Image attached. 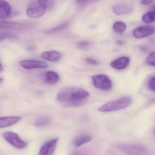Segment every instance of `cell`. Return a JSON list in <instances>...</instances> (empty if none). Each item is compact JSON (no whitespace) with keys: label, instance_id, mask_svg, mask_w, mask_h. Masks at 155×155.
<instances>
[{"label":"cell","instance_id":"cell-7","mask_svg":"<svg viewBox=\"0 0 155 155\" xmlns=\"http://www.w3.org/2000/svg\"><path fill=\"white\" fill-rule=\"evenodd\" d=\"M155 33V27L152 25H143L137 27L133 31L134 37L137 39L145 38Z\"/></svg>","mask_w":155,"mask_h":155},{"label":"cell","instance_id":"cell-11","mask_svg":"<svg viewBox=\"0 0 155 155\" xmlns=\"http://www.w3.org/2000/svg\"><path fill=\"white\" fill-rule=\"evenodd\" d=\"M38 4V3H37ZM46 9L41 7L39 5H31L27 8L26 14L31 18H39L45 13Z\"/></svg>","mask_w":155,"mask_h":155},{"label":"cell","instance_id":"cell-9","mask_svg":"<svg viewBox=\"0 0 155 155\" xmlns=\"http://www.w3.org/2000/svg\"><path fill=\"white\" fill-rule=\"evenodd\" d=\"M58 140V138H55L45 143L41 147L38 155H52L56 148Z\"/></svg>","mask_w":155,"mask_h":155},{"label":"cell","instance_id":"cell-17","mask_svg":"<svg viewBox=\"0 0 155 155\" xmlns=\"http://www.w3.org/2000/svg\"><path fill=\"white\" fill-rule=\"evenodd\" d=\"M92 140V137L89 135L83 134L77 137L74 141V144L76 147H79L84 144L87 143Z\"/></svg>","mask_w":155,"mask_h":155},{"label":"cell","instance_id":"cell-32","mask_svg":"<svg viewBox=\"0 0 155 155\" xmlns=\"http://www.w3.org/2000/svg\"><path fill=\"white\" fill-rule=\"evenodd\" d=\"M4 79H3V78H0V84H1V83H2L3 82Z\"/></svg>","mask_w":155,"mask_h":155},{"label":"cell","instance_id":"cell-27","mask_svg":"<svg viewBox=\"0 0 155 155\" xmlns=\"http://www.w3.org/2000/svg\"><path fill=\"white\" fill-rule=\"evenodd\" d=\"M86 63L92 65H97L99 64V62L95 59L91 58H87L85 59Z\"/></svg>","mask_w":155,"mask_h":155},{"label":"cell","instance_id":"cell-23","mask_svg":"<svg viewBox=\"0 0 155 155\" xmlns=\"http://www.w3.org/2000/svg\"><path fill=\"white\" fill-rule=\"evenodd\" d=\"M17 36L9 32H0V41L7 39H16Z\"/></svg>","mask_w":155,"mask_h":155},{"label":"cell","instance_id":"cell-30","mask_svg":"<svg viewBox=\"0 0 155 155\" xmlns=\"http://www.w3.org/2000/svg\"><path fill=\"white\" fill-rule=\"evenodd\" d=\"M73 155H87L84 153H82V152H77L74 153Z\"/></svg>","mask_w":155,"mask_h":155},{"label":"cell","instance_id":"cell-2","mask_svg":"<svg viewBox=\"0 0 155 155\" xmlns=\"http://www.w3.org/2000/svg\"><path fill=\"white\" fill-rule=\"evenodd\" d=\"M132 102V98L131 97H124L104 104L98 108V110L102 113L119 111L128 107Z\"/></svg>","mask_w":155,"mask_h":155},{"label":"cell","instance_id":"cell-6","mask_svg":"<svg viewBox=\"0 0 155 155\" xmlns=\"http://www.w3.org/2000/svg\"><path fill=\"white\" fill-rule=\"evenodd\" d=\"M33 25L25 22H18L9 21H0V29L10 30H26L31 28Z\"/></svg>","mask_w":155,"mask_h":155},{"label":"cell","instance_id":"cell-14","mask_svg":"<svg viewBox=\"0 0 155 155\" xmlns=\"http://www.w3.org/2000/svg\"><path fill=\"white\" fill-rule=\"evenodd\" d=\"M12 13V7L5 0H0V19L9 18Z\"/></svg>","mask_w":155,"mask_h":155},{"label":"cell","instance_id":"cell-5","mask_svg":"<svg viewBox=\"0 0 155 155\" xmlns=\"http://www.w3.org/2000/svg\"><path fill=\"white\" fill-rule=\"evenodd\" d=\"M4 139L13 146L18 149H24L27 146V143L21 139L17 134L12 132H7L3 134Z\"/></svg>","mask_w":155,"mask_h":155},{"label":"cell","instance_id":"cell-8","mask_svg":"<svg viewBox=\"0 0 155 155\" xmlns=\"http://www.w3.org/2000/svg\"><path fill=\"white\" fill-rule=\"evenodd\" d=\"M21 66L27 70H31L38 68H46L48 64L45 62L36 60H23L20 62Z\"/></svg>","mask_w":155,"mask_h":155},{"label":"cell","instance_id":"cell-20","mask_svg":"<svg viewBox=\"0 0 155 155\" xmlns=\"http://www.w3.org/2000/svg\"><path fill=\"white\" fill-rule=\"evenodd\" d=\"M142 20L146 23H151L155 22V11H152L145 14L142 17Z\"/></svg>","mask_w":155,"mask_h":155},{"label":"cell","instance_id":"cell-31","mask_svg":"<svg viewBox=\"0 0 155 155\" xmlns=\"http://www.w3.org/2000/svg\"><path fill=\"white\" fill-rule=\"evenodd\" d=\"M3 71V67L1 63L0 62V73H2Z\"/></svg>","mask_w":155,"mask_h":155},{"label":"cell","instance_id":"cell-1","mask_svg":"<svg viewBox=\"0 0 155 155\" xmlns=\"http://www.w3.org/2000/svg\"><path fill=\"white\" fill-rule=\"evenodd\" d=\"M89 96V93L83 88L77 87H67L59 91L57 99L67 105L79 106L84 104Z\"/></svg>","mask_w":155,"mask_h":155},{"label":"cell","instance_id":"cell-26","mask_svg":"<svg viewBox=\"0 0 155 155\" xmlns=\"http://www.w3.org/2000/svg\"><path fill=\"white\" fill-rule=\"evenodd\" d=\"M37 3L44 9H47L49 3V0H37Z\"/></svg>","mask_w":155,"mask_h":155},{"label":"cell","instance_id":"cell-18","mask_svg":"<svg viewBox=\"0 0 155 155\" xmlns=\"http://www.w3.org/2000/svg\"><path fill=\"white\" fill-rule=\"evenodd\" d=\"M126 24L123 21L116 22L113 25V28L114 31L116 33L119 34H122L124 33L127 29Z\"/></svg>","mask_w":155,"mask_h":155},{"label":"cell","instance_id":"cell-19","mask_svg":"<svg viewBox=\"0 0 155 155\" xmlns=\"http://www.w3.org/2000/svg\"><path fill=\"white\" fill-rule=\"evenodd\" d=\"M51 122L50 117L47 116H42L36 119L35 125L38 127H45L47 126Z\"/></svg>","mask_w":155,"mask_h":155},{"label":"cell","instance_id":"cell-10","mask_svg":"<svg viewBox=\"0 0 155 155\" xmlns=\"http://www.w3.org/2000/svg\"><path fill=\"white\" fill-rule=\"evenodd\" d=\"M112 9L114 13L117 15L128 14L134 11L133 6L127 4H117L114 5Z\"/></svg>","mask_w":155,"mask_h":155},{"label":"cell","instance_id":"cell-12","mask_svg":"<svg viewBox=\"0 0 155 155\" xmlns=\"http://www.w3.org/2000/svg\"><path fill=\"white\" fill-rule=\"evenodd\" d=\"M130 59L127 56H122L111 62V67L117 70H123L129 65Z\"/></svg>","mask_w":155,"mask_h":155},{"label":"cell","instance_id":"cell-24","mask_svg":"<svg viewBox=\"0 0 155 155\" xmlns=\"http://www.w3.org/2000/svg\"><path fill=\"white\" fill-rule=\"evenodd\" d=\"M147 64L152 67H155V51L150 54L146 60Z\"/></svg>","mask_w":155,"mask_h":155},{"label":"cell","instance_id":"cell-28","mask_svg":"<svg viewBox=\"0 0 155 155\" xmlns=\"http://www.w3.org/2000/svg\"><path fill=\"white\" fill-rule=\"evenodd\" d=\"M153 0H141V3L143 5H147L153 2Z\"/></svg>","mask_w":155,"mask_h":155},{"label":"cell","instance_id":"cell-16","mask_svg":"<svg viewBox=\"0 0 155 155\" xmlns=\"http://www.w3.org/2000/svg\"><path fill=\"white\" fill-rule=\"evenodd\" d=\"M60 76L59 74L54 71H49L45 74V81L49 84H54L59 81Z\"/></svg>","mask_w":155,"mask_h":155},{"label":"cell","instance_id":"cell-22","mask_svg":"<svg viewBox=\"0 0 155 155\" xmlns=\"http://www.w3.org/2000/svg\"><path fill=\"white\" fill-rule=\"evenodd\" d=\"M92 43L88 41L78 42L76 44V47L81 50H87L91 48Z\"/></svg>","mask_w":155,"mask_h":155},{"label":"cell","instance_id":"cell-29","mask_svg":"<svg viewBox=\"0 0 155 155\" xmlns=\"http://www.w3.org/2000/svg\"><path fill=\"white\" fill-rule=\"evenodd\" d=\"M89 0H76V2L78 4L84 5V4L86 3Z\"/></svg>","mask_w":155,"mask_h":155},{"label":"cell","instance_id":"cell-3","mask_svg":"<svg viewBox=\"0 0 155 155\" xmlns=\"http://www.w3.org/2000/svg\"><path fill=\"white\" fill-rule=\"evenodd\" d=\"M116 148L127 155H148L147 148L143 145L137 143H118Z\"/></svg>","mask_w":155,"mask_h":155},{"label":"cell","instance_id":"cell-21","mask_svg":"<svg viewBox=\"0 0 155 155\" xmlns=\"http://www.w3.org/2000/svg\"><path fill=\"white\" fill-rule=\"evenodd\" d=\"M68 26H69L68 23H64L61 25H58L57 27H54V28L47 31L46 33L48 34H53L62 31H64L65 29H67Z\"/></svg>","mask_w":155,"mask_h":155},{"label":"cell","instance_id":"cell-25","mask_svg":"<svg viewBox=\"0 0 155 155\" xmlns=\"http://www.w3.org/2000/svg\"><path fill=\"white\" fill-rule=\"evenodd\" d=\"M148 86L149 89L155 92V76L151 78L148 82Z\"/></svg>","mask_w":155,"mask_h":155},{"label":"cell","instance_id":"cell-33","mask_svg":"<svg viewBox=\"0 0 155 155\" xmlns=\"http://www.w3.org/2000/svg\"><path fill=\"white\" fill-rule=\"evenodd\" d=\"M154 134H155V129L154 130Z\"/></svg>","mask_w":155,"mask_h":155},{"label":"cell","instance_id":"cell-4","mask_svg":"<svg viewBox=\"0 0 155 155\" xmlns=\"http://www.w3.org/2000/svg\"><path fill=\"white\" fill-rule=\"evenodd\" d=\"M92 82L95 87L104 91H109L113 87V83L107 75L97 74L92 77Z\"/></svg>","mask_w":155,"mask_h":155},{"label":"cell","instance_id":"cell-15","mask_svg":"<svg viewBox=\"0 0 155 155\" xmlns=\"http://www.w3.org/2000/svg\"><path fill=\"white\" fill-rule=\"evenodd\" d=\"M21 118L18 116L0 117V128L12 126L21 121Z\"/></svg>","mask_w":155,"mask_h":155},{"label":"cell","instance_id":"cell-13","mask_svg":"<svg viewBox=\"0 0 155 155\" xmlns=\"http://www.w3.org/2000/svg\"><path fill=\"white\" fill-rule=\"evenodd\" d=\"M42 58L52 62L59 61L62 57V54L58 51H51L44 52L41 55Z\"/></svg>","mask_w":155,"mask_h":155}]
</instances>
